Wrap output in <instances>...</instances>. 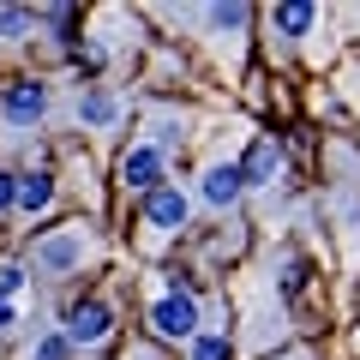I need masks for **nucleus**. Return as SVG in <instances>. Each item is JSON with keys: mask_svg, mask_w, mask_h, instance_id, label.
<instances>
[{"mask_svg": "<svg viewBox=\"0 0 360 360\" xmlns=\"http://www.w3.org/2000/svg\"><path fill=\"white\" fill-rule=\"evenodd\" d=\"M330 18H342V25H348L342 37H360V6H342V13H330Z\"/></svg>", "mask_w": 360, "mask_h": 360, "instance_id": "nucleus-21", "label": "nucleus"}, {"mask_svg": "<svg viewBox=\"0 0 360 360\" xmlns=\"http://www.w3.org/2000/svg\"><path fill=\"white\" fill-rule=\"evenodd\" d=\"M168 18H180V25H205V30H210L205 42H210L217 54H229V60H234L258 13H252V6H180V13H168Z\"/></svg>", "mask_w": 360, "mask_h": 360, "instance_id": "nucleus-6", "label": "nucleus"}, {"mask_svg": "<svg viewBox=\"0 0 360 360\" xmlns=\"http://www.w3.org/2000/svg\"><path fill=\"white\" fill-rule=\"evenodd\" d=\"M336 90H342V103L360 115V60H348L342 72H336Z\"/></svg>", "mask_w": 360, "mask_h": 360, "instance_id": "nucleus-18", "label": "nucleus"}, {"mask_svg": "<svg viewBox=\"0 0 360 360\" xmlns=\"http://www.w3.org/2000/svg\"><path fill=\"white\" fill-rule=\"evenodd\" d=\"M354 348H360V336H354Z\"/></svg>", "mask_w": 360, "mask_h": 360, "instance_id": "nucleus-24", "label": "nucleus"}, {"mask_svg": "<svg viewBox=\"0 0 360 360\" xmlns=\"http://www.w3.org/2000/svg\"><path fill=\"white\" fill-rule=\"evenodd\" d=\"M186 360H234V336H229V330H210V324H205V330L186 342Z\"/></svg>", "mask_w": 360, "mask_h": 360, "instance_id": "nucleus-15", "label": "nucleus"}, {"mask_svg": "<svg viewBox=\"0 0 360 360\" xmlns=\"http://www.w3.org/2000/svg\"><path fill=\"white\" fill-rule=\"evenodd\" d=\"M25 283H30V270L18 264V258H6V264H0V295L18 300V295H25Z\"/></svg>", "mask_w": 360, "mask_h": 360, "instance_id": "nucleus-17", "label": "nucleus"}, {"mask_svg": "<svg viewBox=\"0 0 360 360\" xmlns=\"http://www.w3.org/2000/svg\"><path fill=\"white\" fill-rule=\"evenodd\" d=\"M144 324H150L156 342H193L198 330H205V300H198V288L186 283V276H174V270H156L150 283H144Z\"/></svg>", "mask_w": 360, "mask_h": 360, "instance_id": "nucleus-2", "label": "nucleus"}, {"mask_svg": "<svg viewBox=\"0 0 360 360\" xmlns=\"http://www.w3.org/2000/svg\"><path fill=\"white\" fill-rule=\"evenodd\" d=\"M54 108V84L49 78H13L0 84V127L6 132H37Z\"/></svg>", "mask_w": 360, "mask_h": 360, "instance_id": "nucleus-5", "label": "nucleus"}, {"mask_svg": "<svg viewBox=\"0 0 360 360\" xmlns=\"http://www.w3.org/2000/svg\"><path fill=\"white\" fill-rule=\"evenodd\" d=\"M270 360H319L312 348H283V354H270Z\"/></svg>", "mask_w": 360, "mask_h": 360, "instance_id": "nucleus-23", "label": "nucleus"}, {"mask_svg": "<svg viewBox=\"0 0 360 360\" xmlns=\"http://www.w3.org/2000/svg\"><path fill=\"white\" fill-rule=\"evenodd\" d=\"M25 37H37V13L30 6H0V54L25 49Z\"/></svg>", "mask_w": 360, "mask_h": 360, "instance_id": "nucleus-14", "label": "nucleus"}, {"mask_svg": "<svg viewBox=\"0 0 360 360\" xmlns=\"http://www.w3.org/2000/svg\"><path fill=\"white\" fill-rule=\"evenodd\" d=\"M25 360H72V342H66L60 330H42L37 342L25 348Z\"/></svg>", "mask_w": 360, "mask_h": 360, "instance_id": "nucleus-16", "label": "nucleus"}, {"mask_svg": "<svg viewBox=\"0 0 360 360\" xmlns=\"http://www.w3.org/2000/svg\"><path fill=\"white\" fill-rule=\"evenodd\" d=\"M72 120L84 132H96V139H108V132H120V120H127V96H120L115 84H84L72 103Z\"/></svg>", "mask_w": 360, "mask_h": 360, "instance_id": "nucleus-10", "label": "nucleus"}, {"mask_svg": "<svg viewBox=\"0 0 360 360\" xmlns=\"http://www.w3.org/2000/svg\"><path fill=\"white\" fill-rule=\"evenodd\" d=\"M115 330H120V319H115V300L108 295H78L72 307H66V324H60V336L72 342V354L78 348H108L115 342Z\"/></svg>", "mask_w": 360, "mask_h": 360, "instance_id": "nucleus-4", "label": "nucleus"}, {"mask_svg": "<svg viewBox=\"0 0 360 360\" xmlns=\"http://www.w3.org/2000/svg\"><path fill=\"white\" fill-rule=\"evenodd\" d=\"M115 174H120V193H156V186H168V156L162 150H156V144L150 139H132L127 144V150H120V168H115Z\"/></svg>", "mask_w": 360, "mask_h": 360, "instance_id": "nucleus-9", "label": "nucleus"}, {"mask_svg": "<svg viewBox=\"0 0 360 360\" xmlns=\"http://www.w3.org/2000/svg\"><path fill=\"white\" fill-rule=\"evenodd\" d=\"M258 18H264V30H270V49L288 54V49H300V42L312 49V37H319V25L330 13L312 6V0H283V6H270V13H258Z\"/></svg>", "mask_w": 360, "mask_h": 360, "instance_id": "nucleus-7", "label": "nucleus"}, {"mask_svg": "<svg viewBox=\"0 0 360 360\" xmlns=\"http://www.w3.org/2000/svg\"><path fill=\"white\" fill-rule=\"evenodd\" d=\"M288 174V156L276 139H252V150L240 156V180L246 186H276V180Z\"/></svg>", "mask_w": 360, "mask_h": 360, "instance_id": "nucleus-12", "label": "nucleus"}, {"mask_svg": "<svg viewBox=\"0 0 360 360\" xmlns=\"http://www.w3.org/2000/svg\"><path fill=\"white\" fill-rule=\"evenodd\" d=\"M54 205H60V174H54V168L30 162V168H18V174H13V217L42 222Z\"/></svg>", "mask_w": 360, "mask_h": 360, "instance_id": "nucleus-8", "label": "nucleus"}, {"mask_svg": "<svg viewBox=\"0 0 360 360\" xmlns=\"http://www.w3.org/2000/svg\"><path fill=\"white\" fill-rule=\"evenodd\" d=\"M13 324H18V300L0 295V330H13Z\"/></svg>", "mask_w": 360, "mask_h": 360, "instance_id": "nucleus-22", "label": "nucleus"}, {"mask_svg": "<svg viewBox=\"0 0 360 360\" xmlns=\"http://www.w3.org/2000/svg\"><path fill=\"white\" fill-rule=\"evenodd\" d=\"M96 258H103V234H96V222L72 217V222H54V229H42L37 240H30L25 270L42 276V283H72V276H84Z\"/></svg>", "mask_w": 360, "mask_h": 360, "instance_id": "nucleus-1", "label": "nucleus"}, {"mask_svg": "<svg viewBox=\"0 0 360 360\" xmlns=\"http://www.w3.org/2000/svg\"><path fill=\"white\" fill-rule=\"evenodd\" d=\"M144 139H150L162 156H174V150H186L193 132H186V115H180V108H150V132H144Z\"/></svg>", "mask_w": 360, "mask_h": 360, "instance_id": "nucleus-13", "label": "nucleus"}, {"mask_svg": "<svg viewBox=\"0 0 360 360\" xmlns=\"http://www.w3.org/2000/svg\"><path fill=\"white\" fill-rule=\"evenodd\" d=\"M186 222H193V193L174 186V180L139 198V234H144V246H168L174 234H186Z\"/></svg>", "mask_w": 360, "mask_h": 360, "instance_id": "nucleus-3", "label": "nucleus"}, {"mask_svg": "<svg viewBox=\"0 0 360 360\" xmlns=\"http://www.w3.org/2000/svg\"><path fill=\"white\" fill-rule=\"evenodd\" d=\"M120 360H168V348H162V342H132Z\"/></svg>", "mask_w": 360, "mask_h": 360, "instance_id": "nucleus-19", "label": "nucleus"}, {"mask_svg": "<svg viewBox=\"0 0 360 360\" xmlns=\"http://www.w3.org/2000/svg\"><path fill=\"white\" fill-rule=\"evenodd\" d=\"M13 217V168H0V222Z\"/></svg>", "mask_w": 360, "mask_h": 360, "instance_id": "nucleus-20", "label": "nucleus"}, {"mask_svg": "<svg viewBox=\"0 0 360 360\" xmlns=\"http://www.w3.org/2000/svg\"><path fill=\"white\" fill-rule=\"evenodd\" d=\"M240 193H246L240 162H210L205 174H198V205H205V210H234Z\"/></svg>", "mask_w": 360, "mask_h": 360, "instance_id": "nucleus-11", "label": "nucleus"}]
</instances>
